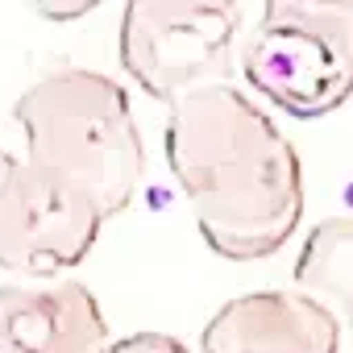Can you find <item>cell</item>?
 <instances>
[{
  "instance_id": "6",
  "label": "cell",
  "mask_w": 353,
  "mask_h": 353,
  "mask_svg": "<svg viewBox=\"0 0 353 353\" xmlns=\"http://www.w3.org/2000/svg\"><path fill=\"white\" fill-rule=\"evenodd\" d=\"M108 324L75 279L0 287V353H104Z\"/></svg>"
},
{
  "instance_id": "3",
  "label": "cell",
  "mask_w": 353,
  "mask_h": 353,
  "mask_svg": "<svg viewBox=\"0 0 353 353\" xmlns=\"http://www.w3.org/2000/svg\"><path fill=\"white\" fill-rule=\"evenodd\" d=\"M254 96L316 121L353 96V0H266L241 46Z\"/></svg>"
},
{
  "instance_id": "9",
  "label": "cell",
  "mask_w": 353,
  "mask_h": 353,
  "mask_svg": "<svg viewBox=\"0 0 353 353\" xmlns=\"http://www.w3.org/2000/svg\"><path fill=\"white\" fill-rule=\"evenodd\" d=\"M104 353H192V349L170 332H129L121 341H108Z\"/></svg>"
},
{
  "instance_id": "4",
  "label": "cell",
  "mask_w": 353,
  "mask_h": 353,
  "mask_svg": "<svg viewBox=\"0 0 353 353\" xmlns=\"http://www.w3.org/2000/svg\"><path fill=\"white\" fill-rule=\"evenodd\" d=\"M245 13L229 0H133L121 13L117 54L125 75L154 100L229 83Z\"/></svg>"
},
{
  "instance_id": "7",
  "label": "cell",
  "mask_w": 353,
  "mask_h": 353,
  "mask_svg": "<svg viewBox=\"0 0 353 353\" xmlns=\"http://www.w3.org/2000/svg\"><path fill=\"white\" fill-rule=\"evenodd\" d=\"M295 291L324 307L341 328H353V216L312 225L295 258Z\"/></svg>"
},
{
  "instance_id": "1",
  "label": "cell",
  "mask_w": 353,
  "mask_h": 353,
  "mask_svg": "<svg viewBox=\"0 0 353 353\" xmlns=\"http://www.w3.org/2000/svg\"><path fill=\"white\" fill-rule=\"evenodd\" d=\"M166 162L200 237L229 262L270 258L303 216V170L291 137L233 83L170 104Z\"/></svg>"
},
{
  "instance_id": "8",
  "label": "cell",
  "mask_w": 353,
  "mask_h": 353,
  "mask_svg": "<svg viewBox=\"0 0 353 353\" xmlns=\"http://www.w3.org/2000/svg\"><path fill=\"white\" fill-rule=\"evenodd\" d=\"M21 204H26V158H13L5 145H0V266L5 270L13 262Z\"/></svg>"
},
{
  "instance_id": "5",
  "label": "cell",
  "mask_w": 353,
  "mask_h": 353,
  "mask_svg": "<svg viewBox=\"0 0 353 353\" xmlns=\"http://www.w3.org/2000/svg\"><path fill=\"white\" fill-rule=\"evenodd\" d=\"M204 353H341V324L299 291H245L200 332Z\"/></svg>"
},
{
  "instance_id": "2",
  "label": "cell",
  "mask_w": 353,
  "mask_h": 353,
  "mask_svg": "<svg viewBox=\"0 0 353 353\" xmlns=\"http://www.w3.org/2000/svg\"><path fill=\"white\" fill-rule=\"evenodd\" d=\"M26 133V166L79 192L104 221L121 216L145 174V145L129 92L83 67L34 79L13 104Z\"/></svg>"
},
{
  "instance_id": "10",
  "label": "cell",
  "mask_w": 353,
  "mask_h": 353,
  "mask_svg": "<svg viewBox=\"0 0 353 353\" xmlns=\"http://www.w3.org/2000/svg\"><path fill=\"white\" fill-rule=\"evenodd\" d=\"M96 5L88 0V5H75V9H42V17H50V21H67V17H83V13H92Z\"/></svg>"
}]
</instances>
